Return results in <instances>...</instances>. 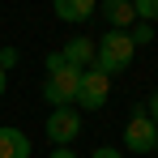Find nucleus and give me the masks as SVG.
Masks as SVG:
<instances>
[{"mask_svg": "<svg viewBox=\"0 0 158 158\" xmlns=\"http://www.w3.org/2000/svg\"><path fill=\"white\" fill-rule=\"evenodd\" d=\"M47 137L56 141V150H69V141L81 137V111L77 107H56L47 115Z\"/></svg>", "mask_w": 158, "mask_h": 158, "instance_id": "obj_5", "label": "nucleus"}, {"mask_svg": "<svg viewBox=\"0 0 158 158\" xmlns=\"http://www.w3.org/2000/svg\"><path fill=\"white\" fill-rule=\"evenodd\" d=\"M77 81H81L77 69H60V73H47V77H43V98L52 103V111L77 103Z\"/></svg>", "mask_w": 158, "mask_h": 158, "instance_id": "obj_3", "label": "nucleus"}, {"mask_svg": "<svg viewBox=\"0 0 158 158\" xmlns=\"http://www.w3.org/2000/svg\"><path fill=\"white\" fill-rule=\"evenodd\" d=\"M13 64H17V47H0V69L9 73Z\"/></svg>", "mask_w": 158, "mask_h": 158, "instance_id": "obj_12", "label": "nucleus"}, {"mask_svg": "<svg viewBox=\"0 0 158 158\" xmlns=\"http://www.w3.org/2000/svg\"><path fill=\"white\" fill-rule=\"evenodd\" d=\"M94 13H98L94 0H56V17H60V22H85V17H94Z\"/></svg>", "mask_w": 158, "mask_h": 158, "instance_id": "obj_9", "label": "nucleus"}, {"mask_svg": "<svg viewBox=\"0 0 158 158\" xmlns=\"http://www.w3.org/2000/svg\"><path fill=\"white\" fill-rule=\"evenodd\" d=\"M128 39H132V47H145V43H154V26H145V22H132Z\"/></svg>", "mask_w": 158, "mask_h": 158, "instance_id": "obj_11", "label": "nucleus"}, {"mask_svg": "<svg viewBox=\"0 0 158 158\" xmlns=\"http://www.w3.org/2000/svg\"><path fill=\"white\" fill-rule=\"evenodd\" d=\"M43 64H47V73H60V69H69V64H64V56H60V52H52L47 60H43Z\"/></svg>", "mask_w": 158, "mask_h": 158, "instance_id": "obj_13", "label": "nucleus"}, {"mask_svg": "<svg viewBox=\"0 0 158 158\" xmlns=\"http://www.w3.org/2000/svg\"><path fill=\"white\" fill-rule=\"evenodd\" d=\"M52 158H77V154H73V150H56Z\"/></svg>", "mask_w": 158, "mask_h": 158, "instance_id": "obj_17", "label": "nucleus"}, {"mask_svg": "<svg viewBox=\"0 0 158 158\" xmlns=\"http://www.w3.org/2000/svg\"><path fill=\"white\" fill-rule=\"evenodd\" d=\"M132 13H137V22L154 26L158 22V0H132Z\"/></svg>", "mask_w": 158, "mask_h": 158, "instance_id": "obj_10", "label": "nucleus"}, {"mask_svg": "<svg viewBox=\"0 0 158 158\" xmlns=\"http://www.w3.org/2000/svg\"><path fill=\"white\" fill-rule=\"evenodd\" d=\"M60 56H64V64H69V69H77V73L94 69V43H90L85 34H73V39L60 47Z\"/></svg>", "mask_w": 158, "mask_h": 158, "instance_id": "obj_6", "label": "nucleus"}, {"mask_svg": "<svg viewBox=\"0 0 158 158\" xmlns=\"http://www.w3.org/2000/svg\"><path fill=\"white\" fill-rule=\"evenodd\" d=\"M90 158H124V154H120V150H111V145H98Z\"/></svg>", "mask_w": 158, "mask_h": 158, "instance_id": "obj_14", "label": "nucleus"}, {"mask_svg": "<svg viewBox=\"0 0 158 158\" xmlns=\"http://www.w3.org/2000/svg\"><path fill=\"white\" fill-rule=\"evenodd\" d=\"M98 13H103L107 30H124V34H128V30H132V22H137V13H132V0H103V4H98Z\"/></svg>", "mask_w": 158, "mask_h": 158, "instance_id": "obj_7", "label": "nucleus"}, {"mask_svg": "<svg viewBox=\"0 0 158 158\" xmlns=\"http://www.w3.org/2000/svg\"><path fill=\"white\" fill-rule=\"evenodd\" d=\"M4 90H9V73L0 69V98H4Z\"/></svg>", "mask_w": 158, "mask_h": 158, "instance_id": "obj_16", "label": "nucleus"}, {"mask_svg": "<svg viewBox=\"0 0 158 158\" xmlns=\"http://www.w3.org/2000/svg\"><path fill=\"white\" fill-rule=\"evenodd\" d=\"M107 94H111V77H103L98 69H85L77 81V111H98L107 107Z\"/></svg>", "mask_w": 158, "mask_h": 158, "instance_id": "obj_4", "label": "nucleus"}, {"mask_svg": "<svg viewBox=\"0 0 158 158\" xmlns=\"http://www.w3.org/2000/svg\"><path fill=\"white\" fill-rule=\"evenodd\" d=\"M154 141H158V124L145 115V103L132 107L128 124H124V150H132V154H154Z\"/></svg>", "mask_w": 158, "mask_h": 158, "instance_id": "obj_2", "label": "nucleus"}, {"mask_svg": "<svg viewBox=\"0 0 158 158\" xmlns=\"http://www.w3.org/2000/svg\"><path fill=\"white\" fill-rule=\"evenodd\" d=\"M145 115H150V120H154V124H158V90H154V94H150V103H145Z\"/></svg>", "mask_w": 158, "mask_h": 158, "instance_id": "obj_15", "label": "nucleus"}, {"mask_svg": "<svg viewBox=\"0 0 158 158\" xmlns=\"http://www.w3.org/2000/svg\"><path fill=\"white\" fill-rule=\"evenodd\" d=\"M154 154H158V141H154Z\"/></svg>", "mask_w": 158, "mask_h": 158, "instance_id": "obj_18", "label": "nucleus"}, {"mask_svg": "<svg viewBox=\"0 0 158 158\" xmlns=\"http://www.w3.org/2000/svg\"><path fill=\"white\" fill-rule=\"evenodd\" d=\"M132 39L124 34V30H107L103 39L94 43V69L103 73V77H115V73H124L132 64Z\"/></svg>", "mask_w": 158, "mask_h": 158, "instance_id": "obj_1", "label": "nucleus"}, {"mask_svg": "<svg viewBox=\"0 0 158 158\" xmlns=\"http://www.w3.org/2000/svg\"><path fill=\"white\" fill-rule=\"evenodd\" d=\"M0 158H30V137L22 128L0 124Z\"/></svg>", "mask_w": 158, "mask_h": 158, "instance_id": "obj_8", "label": "nucleus"}]
</instances>
